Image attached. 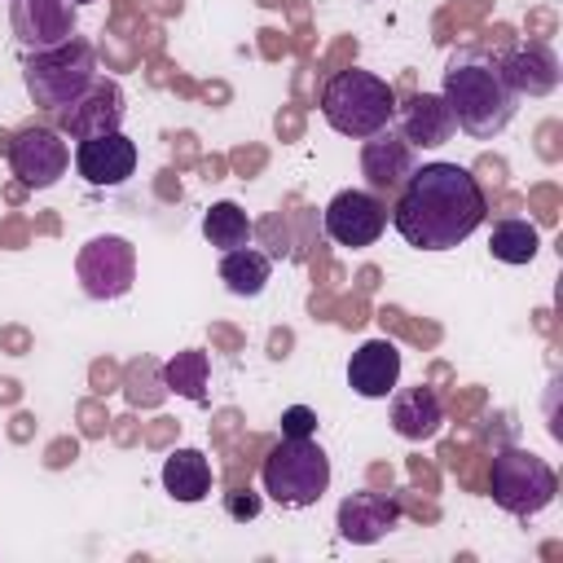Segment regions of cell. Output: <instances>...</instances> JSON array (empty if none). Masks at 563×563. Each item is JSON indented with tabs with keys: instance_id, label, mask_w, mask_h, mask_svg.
I'll list each match as a JSON object with an SVG mask.
<instances>
[{
	"instance_id": "obj_18",
	"label": "cell",
	"mask_w": 563,
	"mask_h": 563,
	"mask_svg": "<svg viewBox=\"0 0 563 563\" xmlns=\"http://www.w3.org/2000/svg\"><path fill=\"white\" fill-rule=\"evenodd\" d=\"M501 75L515 88V97H523V92L528 97H545L559 84V62H554V53L545 44H528V48H515L510 57H501Z\"/></svg>"
},
{
	"instance_id": "obj_13",
	"label": "cell",
	"mask_w": 563,
	"mask_h": 563,
	"mask_svg": "<svg viewBox=\"0 0 563 563\" xmlns=\"http://www.w3.org/2000/svg\"><path fill=\"white\" fill-rule=\"evenodd\" d=\"M413 167H418L413 163V145L400 132L383 128V132L365 136V145H361V172H365L369 194H400L405 180L413 176Z\"/></svg>"
},
{
	"instance_id": "obj_8",
	"label": "cell",
	"mask_w": 563,
	"mask_h": 563,
	"mask_svg": "<svg viewBox=\"0 0 563 563\" xmlns=\"http://www.w3.org/2000/svg\"><path fill=\"white\" fill-rule=\"evenodd\" d=\"M9 167L26 189H48L70 167V145L57 128H22L9 141Z\"/></svg>"
},
{
	"instance_id": "obj_20",
	"label": "cell",
	"mask_w": 563,
	"mask_h": 563,
	"mask_svg": "<svg viewBox=\"0 0 563 563\" xmlns=\"http://www.w3.org/2000/svg\"><path fill=\"white\" fill-rule=\"evenodd\" d=\"M268 273H273V260L255 246H233L224 251L220 260V282L229 295H242V299H255L264 286H268Z\"/></svg>"
},
{
	"instance_id": "obj_1",
	"label": "cell",
	"mask_w": 563,
	"mask_h": 563,
	"mask_svg": "<svg viewBox=\"0 0 563 563\" xmlns=\"http://www.w3.org/2000/svg\"><path fill=\"white\" fill-rule=\"evenodd\" d=\"M488 220L479 180L457 163H422L391 207L396 233L418 251H453Z\"/></svg>"
},
{
	"instance_id": "obj_14",
	"label": "cell",
	"mask_w": 563,
	"mask_h": 563,
	"mask_svg": "<svg viewBox=\"0 0 563 563\" xmlns=\"http://www.w3.org/2000/svg\"><path fill=\"white\" fill-rule=\"evenodd\" d=\"M400 383V347L391 339H369L352 352L347 361V387L365 400H383L391 396Z\"/></svg>"
},
{
	"instance_id": "obj_9",
	"label": "cell",
	"mask_w": 563,
	"mask_h": 563,
	"mask_svg": "<svg viewBox=\"0 0 563 563\" xmlns=\"http://www.w3.org/2000/svg\"><path fill=\"white\" fill-rule=\"evenodd\" d=\"M321 224L339 246H374L387 229V202L369 189H339L325 202Z\"/></svg>"
},
{
	"instance_id": "obj_11",
	"label": "cell",
	"mask_w": 563,
	"mask_h": 563,
	"mask_svg": "<svg viewBox=\"0 0 563 563\" xmlns=\"http://www.w3.org/2000/svg\"><path fill=\"white\" fill-rule=\"evenodd\" d=\"M57 119V132L70 136V141H84V136H101V132H119L123 123V88L114 79H101L79 97L70 101L66 110L53 114Z\"/></svg>"
},
{
	"instance_id": "obj_26",
	"label": "cell",
	"mask_w": 563,
	"mask_h": 563,
	"mask_svg": "<svg viewBox=\"0 0 563 563\" xmlns=\"http://www.w3.org/2000/svg\"><path fill=\"white\" fill-rule=\"evenodd\" d=\"M224 506H229V515H233V519H255V515H260V497H255L251 488L229 493V497H224Z\"/></svg>"
},
{
	"instance_id": "obj_21",
	"label": "cell",
	"mask_w": 563,
	"mask_h": 563,
	"mask_svg": "<svg viewBox=\"0 0 563 563\" xmlns=\"http://www.w3.org/2000/svg\"><path fill=\"white\" fill-rule=\"evenodd\" d=\"M488 251L493 260L501 264H532L537 251H541V233L532 220H519V216H506L493 224V238H488Z\"/></svg>"
},
{
	"instance_id": "obj_25",
	"label": "cell",
	"mask_w": 563,
	"mask_h": 563,
	"mask_svg": "<svg viewBox=\"0 0 563 563\" xmlns=\"http://www.w3.org/2000/svg\"><path fill=\"white\" fill-rule=\"evenodd\" d=\"M312 431H317V413H312L308 405H290V409L282 413V435L303 440V435H312Z\"/></svg>"
},
{
	"instance_id": "obj_5",
	"label": "cell",
	"mask_w": 563,
	"mask_h": 563,
	"mask_svg": "<svg viewBox=\"0 0 563 563\" xmlns=\"http://www.w3.org/2000/svg\"><path fill=\"white\" fill-rule=\"evenodd\" d=\"M260 479H264V493L277 506L303 510V506H317L325 497V488H330V457H325V449L312 435H303V440L282 435L268 449V457L260 466Z\"/></svg>"
},
{
	"instance_id": "obj_2",
	"label": "cell",
	"mask_w": 563,
	"mask_h": 563,
	"mask_svg": "<svg viewBox=\"0 0 563 563\" xmlns=\"http://www.w3.org/2000/svg\"><path fill=\"white\" fill-rule=\"evenodd\" d=\"M440 97H444L453 123L475 141H493L497 132H506L519 110V97L501 75V57H493L475 44H466L449 57Z\"/></svg>"
},
{
	"instance_id": "obj_4",
	"label": "cell",
	"mask_w": 563,
	"mask_h": 563,
	"mask_svg": "<svg viewBox=\"0 0 563 563\" xmlns=\"http://www.w3.org/2000/svg\"><path fill=\"white\" fill-rule=\"evenodd\" d=\"M22 84H26V92H31V101L40 110L57 114V110H66L70 101H79L97 84V48L84 35H70L57 48L31 53L26 57V70H22Z\"/></svg>"
},
{
	"instance_id": "obj_3",
	"label": "cell",
	"mask_w": 563,
	"mask_h": 563,
	"mask_svg": "<svg viewBox=\"0 0 563 563\" xmlns=\"http://www.w3.org/2000/svg\"><path fill=\"white\" fill-rule=\"evenodd\" d=\"M321 119L352 141H365L383 128H391L396 119V92L383 75L361 70V66H343L325 79L321 88Z\"/></svg>"
},
{
	"instance_id": "obj_12",
	"label": "cell",
	"mask_w": 563,
	"mask_h": 563,
	"mask_svg": "<svg viewBox=\"0 0 563 563\" xmlns=\"http://www.w3.org/2000/svg\"><path fill=\"white\" fill-rule=\"evenodd\" d=\"M75 172L97 189H114L136 172V141L123 132L84 136L75 145Z\"/></svg>"
},
{
	"instance_id": "obj_24",
	"label": "cell",
	"mask_w": 563,
	"mask_h": 563,
	"mask_svg": "<svg viewBox=\"0 0 563 563\" xmlns=\"http://www.w3.org/2000/svg\"><path fill=\"white\" fill-rule=\"evenodd\" d=\"M158 374H163V365L150 361V356H141V361L128 369V400H132V405H158L163 391H167V387H158Z\"/></svg>"
},
{
	"instance_id": "obj_19",
	"label": "cell",
	"mask_w": 563,
	"mask_h": 563,
	"mask_svg": "<svg viewBox=\"0 0 563 563\" xmlns=\"http://www.w3.org/2000/svg\"><path fill=\"white\" fill-rule=\"evenodd\" d=\"M163 488L172 501H202L211 493V462L202 449H172L163 462Z\"/></svg>"
},
{
	"instance_id": "obj_10",
	"label": "cell",
	"mask_w": 563,
	"mask_h": 563,
	"mask_svg": "<svg viewBox=\"0 0 563 563\" xmlns=\"http://www.w3.org/2000/svg\"><path fill=\"white\" fill-rule=\"evenodd\" d=\"M9 26L26 53H44V48H57L75 35L79 4H70V0H13Z\"/></svg>"
},
{
	"instance_id": "obj_7",
	"label": "cell",
	"mask_w": 563,
	"mask_h": 563,
	"mask_svg": "<svg viewBox=\"0 0 563 563\" xmlns=\"http://www.w3.org/2000/svg\"><path fill=\"white\" fill-rule=\"evenodd\" d=\"M75 277L88 299H123L136 282V246L119 233L88 238L75 255Z\"/></svg>"
},
{
	"instance_id": "obj_17",
	"label": "cell",
	"mask_w": 563,
	"mask_h": 563,
	"mask_svg": "<svg viewBox=\"0 0 563 563\" xmlns=\"http://www.w3.org/2000/svg\"><path fill=\"white\" fill-rule=\"evenodd\" d=\"M444 422V405L435 396V387L418 383V387H405V391H391V427L396 435L405 440H431Z\"/></svg>"
},
{
	"instance_id": "obj_27",
	"label": "cell",
	"mask_w": 563,
	"mask_h": 563,
	"mask_svg": "<svg viewBox=\"0 0 563 563\" xmlns=\"http://www.w3.org/2000/svg\"><path fill=\"white\" fill-rule=\"evenodd\" d=\"M70 4H92V0H70Z\"/></svg>"
},
{
	"instance_id": "obj_15",
	"label": "cell",
	"mask_w": 563,
	"mask_h": 563,
	"mask_svg": "<svg viewBox=\"0 0 563 563\" xmlns=\"http://www.w3.org/2000/svg\"><path fill=\"white\" fill-rule=\"evenodd\" d=\"M400 519V506L387 493H352L339 501V537L352 545L383 541Z\"/></svg>"
},
{
	"instance_id": "obj_23",
	"label": "cell",
	"mask_w": 563,
	"mask_h": 563,
	"mask_svg": "<svg viewBox=\"0 0 563 563\" xmlns=\"http://www.w3.org/2000/svg\"><path fill=\"white\" fill-rule=\"evenodd\" d=\"M163 387L167 391H180L198 405H207V352L189 347V352H176L167 365H163Z\"/></svg>"
},
{
	"instance_id": "obj_22",
	"label": "cell",
	"mask_w": 563,
	"mask_h": 563,
	"mask_svg": "<svg viewBox=\"0 0 563 563\" xmlns=\"http://www.w3.org/2000/svg\"><path fill=\"white\" fill-rule=\"evenodd\" d=\"M202 238L220 251L246 246L251 242V216L238 202H211V211L202 216Z\"/></svg>"
},
{
	"instance_id": "obj_16",
	"label": "cell",
	"mask_w": 563,
	"mask_h": 563,
	"mask_svg": "<svg viewBox=\"0 0 563 563\" xmlns=\"http://www.w3.org/2000/svg\"><path fill=\"white\" fill-rule=\"evenodd\" d=\"M396 119H400V136L409 145H444L457 132V123H453V114H449L440 92H413L396 110Z\"/></svg>"
},
{
	"instance_id": "obj_6",
	"label": "cell",
	"mask_w": 563,
	"mask_h": 563,
	"mask_svg": "<svg viewBox=\"0 0 563 563\" xmlns=\"http://www.w3.org/2000/svg\"><path fill=\"white\" fill-rule=\"evenodd\" d=\"M488 493L506 515L528 519V515H541L554 501L559 475L532 449H497L493 466H488Z\"/></svg>"
}]
</instances>
